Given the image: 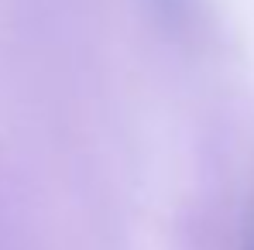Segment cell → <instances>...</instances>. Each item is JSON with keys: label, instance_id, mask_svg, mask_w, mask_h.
Masks as SVG:
<instances>
[{"label": "cell", "instance_id": "cell-1", "mask_svg": "<svg viewBox=\"0 0 254 250\" xmlns=\"http://www.w3.org/2000/svg\"><path fill=\"white\" fill-rule=\"evenodd\" d=\"M251 250H254V247H251Z\"/></svg>", "mask_w": 254, "mask_h": 250}]
</instances>
